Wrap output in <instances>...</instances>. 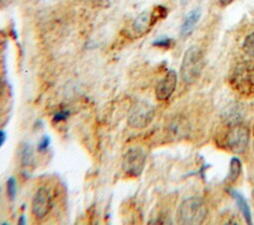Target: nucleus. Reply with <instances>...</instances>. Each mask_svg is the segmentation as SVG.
<instances>
[{
	"mask_svg": "<svg viewBox=\"0 0 254 225\" xmlns=\"http://www.w3.org/2000/svg\"><path fill=\"white\" fill-rule=\"evenodd\" d=\"M187 126L183 122V120H173L168 125V135L171 136L173 139H178L183 137V135L186 133Z\"/></svg>",
	"mask_w": 254,
	"mask_h": 225,
	"instance_id": "obj_12",
	"label": "nucleus"
},
{
	"mask_svg": "<svg viewBox=\"0 0 254 225\" xmlns=\"http://www.w3.org/2000/svg\"><path fill=\"white\" fill-rule=\"evenodd\" d=\"M227 192H228V193L233 197V199L235 200V202H236V204H237V207L239 208V210H240V212L242 213V215H243L244 219L246 220V222H247L248 224H251V223H252L251 211H250L249 205H248L246 199L244 198V196H243L240 192H238V191H236V190H234V189H230V188L227 189Z\"/></svg>",
	"mask_w": 254,
	"mask_h": 225,
	"instance_id": "obj_10",
	"label": "nucleus"
},
{
	"mask_svg": "<svg viewBox=\"0 0 254 225\" xmlns=\"http://www.w3.org/2000/svg\"><path fill=\"white\" fill-rule=\"evenodd\" d=\"M253 72L254 66L250 63H242L237 66L233 76V80L237 89L244 92H248V90H250V87L254 83Z\"/></svg>",
	"mask_w": 254,
	"mask_h": 225,
	"instance_id": "obj_8",
	"label": "nucleus"
},
{
	"mask_svg": "<svg viewBox=\"0 0 254 225\" xmlns=\"http://www.w3.org/2000/svg\"><path fill=\"white\" fill-rule=\"evenodd\" d=\"M241 171V162L238 158H232L230 161L229 173L226 177L227 182H233L237 179Z\"/></svg>",
	"mask_w": 254,
	"mask_h": 225,
	"instance_id": "obj_13",
	"label": "nucleus"
},
{
	"mask_svg": "<svg viewBox=\"0 0 254 225\" xmlns=\"http://www.w3.org/2000/svg\"><path fill=\"white\" fill-rule=\"evenodd\" d=\"M147 154L141 147H132L123 155L122 169L124 173L131 177L139 176L146 164Z\"/></svg>",
	"mask_w": 254,
	"mask_h": 225,
	"instance_id": "obj_3",
	"label": "nucleus"
},
{
	"mask_svg": "<svg viewBox=\"0 0 254 225\" xmlns=\"http://www.w3.org/2000/svg\"><path fill=\"white\" fill-rule=\"evenodd\" d=\"M32 160V151L30 146L24 145L21 151V162L23 166H28L30 165Z\"/></svg>",
	"mask_w": 254,
	"mask_h": 225,
	"instance_id": "obj_16",
	"label": "nucleus"
},
{
	"mask_svg": "<svg viewBox=\"0 0 254 225\" xmlns=\"http://www.w3.org/2000/svg\"><path fill=\"white\" fill-rule=\"evenodd\" d=\"M155 117V107L148 101H139L131 109L128 125L134 129H143L151 124Z\"/></svg>",
	"mask_w": 254,
	"mask_h": 225,
	"instance_id": "obj_4",
	"label": "nucleus"
},
{
	"mask_svg": "<svg viewBox=\"0 0 254 225\" xmlns=\"http://www.w3.org/2000/svg\"><path fill=\"white\" fill-rule=\"evenodd\" d=\"M50 144H51L50 137H48V136L43 137V138L41 139V141L39 142V144H38V148H37V149H38V152L43 153V152L47 151V150L49 149V147H50Z\"/></svg>",
	"mask_w": 254,
	"mask_h": 225,
	"instance_id": "obj_19",
	"label": "nucleus"
},
{
	"mask_svg": "<svg viewBox=\"0 0 254 225\" xmlns=\"http://www.w3.org/2000/svg\"><path fill=\"white\" fill-rule=\"evenodd\" d=\"M3 91H4V83H3V82H2V80L0 79V96L2 95Z\"/></svg>",
	"mask_w": 254,
	"mask_h": 225,
	"instance_id": "obj_23",
	"label": "nucleus"
},
{
	"mask_svg": "<svg viewBox=\"0 0 254 225\" xmlns=\"http://www.w3.org/2000/svg\"><path fill=\"white\" fill-rule=\"evenodd\" d=\"M177 85V73L175 70H169L166 75L158 82L155 88L156 98L160 101H164L170 98L176 89Z\"/></svg>",
	"mask_w": 254,
	"mask_h": 225,
	"instance_id": "obj_9",
	"label": "nucleus"
},
{
	"mask_svg": "<svg viewBox=\"0 0 254 225\" xmlns=\"http://www.w3.org/2000/svg\"><path fill=\"white\" fill-rule=\"evenodd\" d=\"M6 190L10 199H15L17 194V181L14 176L8 178L6 182Z\"/></svg>",
	"mask_w": 254,
	"mask_h": 225,
	"instance_id": "obj_15",
	"label": "nucleus"
},
{
	"mask_svg": "<svg viewBox=\"0 0 254 225\" xmlns=\"http://www.w3.org/2000/svg\"><path fill=\"white\" fill-rule=\"evenodd\" d=\"M19 224H21V225H25L26 224V217H25V215H21L20 216Z\"/></svg>",
	"mask_w": 254,
	"mask_h": 225,
	"instance_id": "obj_22",
	"label": "nucleus"
},
{
	"mask_svg": "<svg viewBox=\"0 0 254 225\" xmlns=\"http://www.w3.org/2000/svg\"><path fill=\"white\" fill-rule=\"evenodd\" d=\"M5 139H6L5 132L0 131V148H1V147H2V145L5 143Z\"/></svg>",
	"mask_w": 254,
	"mask_h": 225,
	"instance_id": "obj_20",
	"label": "nucleus"
},
{
	"mask_svg": "<svg viewBox=\"0 0 254 225\" xmlns=\"http://www.w3.org/2000/svg\"><path fill=\"white\" fill-rule=\"evenodd\" d=\"M203 68V55L200 49L196 46L190 47L185 53L181 74L184 81L188 84L194 83L200 76Z\"/></svg>",
	"mask_w": 254,
	"mask_h": 225,
	"instance_id": "obj_1",
	"label": "nucleus"
},
{
	"mask_svg": "<svg viewBox=\"0 0 254 225\" xmlns=\"http://www.w3.org/2000/svg\"><path fill=\"white\" fill-rule=\"evenodd\" d=\"M173 40L170 38H161L153 42V46L159 47V48H169L172 46Z\"/></svg>",
	"mask_w": 254,
	"mask_h": 225,
	"instance_id": "obj_18",
	"label": "nucleus"
},
{
	"mask_svg": "<svg viewBox=\"0 0 254 225\" xmlns=\"http://www.w3.org/2000/svg\"><path fill=\"white\" fill-rule=\"evenodd\" d=\"M69 115V111L66 110V109H63V110H60V111H57L53 117V120L55 123H59V122H62V121H64L67 119Z\"/></svg>",
	"mask_w": 254,
	"mask_h": 225,
	"instance_id": "obj_17",
	"label": "nucleus"
},
{
	"mask_svg": "<svg viewBox=\"0 0 254 225\" xmlns=\"http://www.w3.org/2000/svg\"><path fill=\"white\" fill-rule=\"evenodd\" d=\"M253 148H254V143H253Z\"/></svg>",
	"mask_w": 254,
	"mask_h": 225,
	"instance_id": "obj_24",
	"label": "nucleus"
},
{
	"mask_svg": "<svg viewBox=\"0 0 254 225\" xmlns=\"http://www.w3.org/2000/svg\"><path fill=\"white\" fill-rule=\"evenodd\" d=\"M242 47L246 55L250 56H254V33H251L246 37Z\"/></svg>",
	"mask_w": 254,
	"mask_h": 225,
	"instance_id": "obj_14",
	"label": "nucleus"
},
{
	"mask_svg": "<svg viewBox=\"0 0 254 225\" xmlns=\"http://www.w3.org/2000/svg\"><path fill=\"white\" fill-rule=\"evenodd\" d=\"M53 206V195L50 189L46 186H41L37 189L31 205V211L33 216L38 219H44Z\"/></svg>",
	"mask_w": 254,
	"mask_h": 225,
	"instance_id": "obj_6",
	"label": "nucleus"
},
{
	"mask_svg": "<svg viewBox=\"0 0 254 225\" xmlns=\"http://www.w3.org/2000/svg\"><path fill=\"white\" fill-rule=\"evenodd\" d=\"M249 136L250 132L246 126L242 124H236L230 127L226 133L224 143L229 151L235 154H241L247 148Z\"/></svg>",
	"mask_w": 254,
	"mask_h": 225,
	"instance_id": "obj_5",
	"label": "nucleus"
},
{
	"mask_svg": "<svg viewBox=\"0 0 254 225\" xmlns=\"http://www.w3.org/2000/svg\"><path fill=\"white\" fill-rule=\"evenodd\" d=\"M217 1H218V3H219L220 6H227V5L230 4L233 0H217Z\"/></svg>",
	"mask_w": 254,
	"mask_h": 225,
	"instance_id": "obj_21",
	"label": "nucleus"
},
{
	"mask_svg": "<svg viewBox=\"0 0 254 225\" xmlns=\"http://www.w3.org/2000/svg\"><path fill=\"white\" fill-rule=\"evenodd\" d=\"M166 15L167 11L162 6L155 8L153 11H144L134 20L132 30L137 36H142L146 34L160 18H164Z\"/></svg>",
	"mask_w": 254,
	"mask_h": 225,
	"instance_id": "obj_7",
	"label": "nucleus"
},
{
	"mask_svg": "<svg viewBox=\"0 0 254 225\" xmlns=\"http://www.w3.org/2000/svg\"><path fill=\"white\" fill-rule=\"evenodd\" d=\"M0 2H1V0H0Z\"/></svg>",
	"mask_w": 254,
	"mask_h": 225,
	"instance_id": "obj_25",
	"label": "nucleus"
},
{
	"mask_svg": "<svg viewBox=\"0 0 254 225\" xmlns=\"http://www.w3.org/2000/svg\"><path fill=\"white\" fill-rule=\"evenodd\" d=\"M199 17H200V10H198V9H194L189 13V15L187 16V18L182 26V30H181L182 36H187L192 31V29L194 28L195 24L197 23Z\"/></svg>",
	"mask_w": 254,
	"mask_h": 225,
	"instance_id": "obj_11",
	"label": "nucleus"
},
{
	"mask_svg": "<svg viewBox=\"0 0 254 225\" xmlns=\"http://www.w3.org/2000/svg\"><path fill=\"white\" fill-rule=\"evenodd\" d=\"M206 205L197 196L190 197L182 202L178 210V221L181 224H200L206 216Z\"/></svg>",
	"mask_w": 254,
	"mask_h": 225,
	"instance_id": "obj_2",
	"label": "nucleus"
}]
</instances>
